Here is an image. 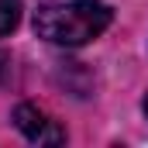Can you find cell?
<instances>
[{"mask_svg": "<svg viewBox=\"0 0 148 148\" xmlns=\"http://www.w3.org/2000/svg\"><path fill=\"white\" fill-rule=\"evenodd\" d=\"M110 7L103 0H52L35 10V31L52 45L79 48L110 28Z\"/></svg>", "mask_w": 148, "mask_h": 148, "instance_id": "6da1fadb", "label": "cell"}, {"mask_svg": "<svg viewBox=\"0 0 148 148\" xmlns=\"http://www.w3.org/2000/svg\"><path fill=\"white\" fill-rule=\"evenodd\" d=\"M14 124H17V131H21L28 141H35V145H62V141H66V131H62L45 110H38L35 103H17Z\"/></svg>", "mask_w": 148, "mask_h": 148, "instance_id": "7a4b0ae2", "label": "cell"}, {"mask_svg": "<svg viewBox=\"0 0 148 148\" xmlns=\"http://www.w3.org/2000/svg\"><path fill=\"white\" fill-rule=\"evenodd\" d=\"M21 21V0H0V35H10Z\"/></svg>", "mask_w": 148, "mask_h": 148, "instance_id": "3957f363", "label": "cell"}, {"mask_svg": "<svg viewBox=\"0 0 148 148\" xmlns=\"http://www.w3.org/2000/svg\"><path fill=\"white\" fill-rule=\"evenodd\" d=\"M3 69H7V55L0 52V76H3Z\"/></svg>", "mask_w": 148, "mask_h": 148, "instance_id": "277c9868", "label": "cell"}, {"mask_svg": "<svg viewBox=\"0 0 148 148\" xmlns=\"http://www.w3.org/2000/svg\"><path fill=\"white\" fill-rule=\"evenodd\" d=\"M145 114H148V97H145Z\"/></svg>", "mask_w": 148, "mask_h": 148, "instance_id": "5b68a950", "label": "cell"}]
</instances>
